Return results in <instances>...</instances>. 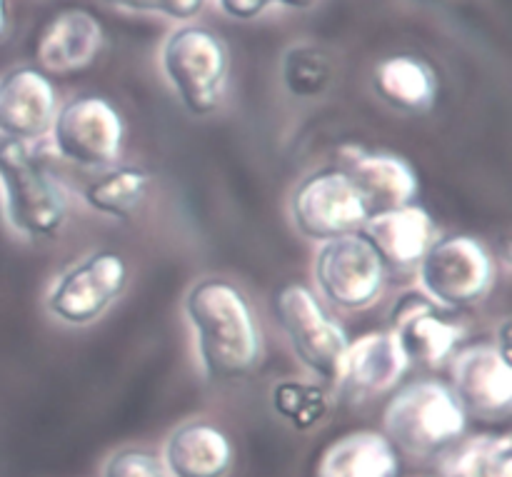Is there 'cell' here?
I'll return each instance as SVG.
<instances>
[{"mask_svg": "<svg viewBox=\"0 0 512 477\" xmlns=\"http://www.w3.org/2000/svg\"><path fill=\"white\" fill-rule=\"evenodd\" d=\"M273 308L300 363L333 385L350 343L343 325L330 318L318 295L300 283L280 288Z\"/></svg>", "mask_w": 512, "mask_h": 477, "instance_id": "8992f818", "label": "cell"}, {"mask_svg": "<svg viewBox=\"0 0 512 477\" xmlns=\"http://www.w3.org/2000/svg\"><path fill=\"white\" fill-rule=\"evenodd\" d=\"M468 423L448 383L435 378L403 385L383 410V435L400 455L415 460L440 458L468 435Z\"/></svg>", "mask_w": 512, "mask_h": 477, "instance_id": "7a4b0ae2", "label": "cell"}, {"mask_svg": "<svg viewBox=\"0 0 512 477\" xmlns=\"http://www.w3.org/2000/svg\"><path fill=\"white\" fill-rule=\"evenodd\" d=\"M128 280V260L113 250H100L55 280L45 298V308L60 323L85 328L93 325L125 293Z\"/></svg>", "mask_w": 512, "mask_h": 477, "instance_id": "ba28073f", "label": "cell"}, {"mask_svg": "<svg viewBox=\"0 0 512 477\" xmlns=\"http://www.w3.org/2000/svg\"><path fill=\"white\" fill-rule=\"evenodd\" d=\"M290 213L300 235L318 243L360 233L363 223L370 218L368 205L363 203L358 190L333 165L310 173L295 188Z\"/></svg>", "mask_w": 512, "mask_h": 477, "instance_id": "30bf717a", "label": "cell"}, {"mask_svg": "<svg viewBox=\"0 0 512 477\" xmlns=\"http://www.w3.org/2000/svg\"><path fill=\"white\" fill-rule=\"evenodd\" d=\"M150 175L140 168H113L83 188V200L95 213L128 220L138 213L150 190Z\"/></svg>", "mask_w": 512, "mask_h": 477, "instance_id": "7402d4cb", "label": "cell"}, {"mask_svg": "<svg viewBox=\"0 0 512 477\" xmlns=\"http://www.w3.org/2000/svg\"><path fill=\"white\" fill-rule=\"evenodd\" d=\"M413 368L390 330H375L350 340L333 388L340 400L363 405L393 393Z\"/></svg>", "mask_w": 512, "mask_h": 477, "instance_id": "7c38bea8", "label": "cell"}, {"mask_svg": "<svg viewBox=\"0 0 512 477\" xmlns=\"http://www.w3.org/2000/svg\"><path fill=\"white\" fill-rule=\"evenodd\" d=\"M160 65L188 113L203 118L220 108L230 73V53L218 33L205 25L173 30L160 50Z\"/></svg>", "mask_w": 512, "mask_h": 477, "instance_id": "277c9868", "label": "cell"}, {"mask_svg": "<svg viewBox=\"0 0 512 477\" xmlns=\"http://www.w3.org/2000/svg\"><path fill=\"white\" fill-rule=\"evenodd\" d=\"M390 333L398 340L410 365L443 368L463 343V328L440 313L425 293H405L390 313Z\"/></svg>", "mask_w": 512, "mask_h": 477, "instance_id": "5bb4252c", "label": "cell"}, {"mask_svg": "<svg viewBox=\"0 0 512 477\" xmlns=\"http://www.w3.org/2000/svg\"><path fill=\"white\" fill-rule=\"evenodd\" d=\"M313 273L320 295L335 308L350 313L378 303L388 278L383 260L360 233L343 235L320 245Z\"/></svg>", "mask_w": 512, "mask_h": 477, "instance_id": "9c48e42d", "label": "cell"}, {"mask_svg": "<svg viewBox=\"0 0 512 477\" xmlns=\"http://www.w3.org/2000/svg\"><path fill=\"white\" fill-rule=\"evenodd\" d=\"M425 295L445 308H473L495 288L498 268L483 240L455 233L435 238L418 265Z\"/></svg>", "mask_w": 512, "mask_h": 477, "instance_id": "5b68a950", "label": "cell"}, {"mask_svg": "<svg viewBox=\"0 0 512 477\" xmlns=\"http://www.w3.org/2000/svg\"><path fill=\"white\" fill-rule=\"evenodd\" d=\"M333 83V63L320 45L298 43L283 55V85L293 98H320Z\"/></svg>", "mask_w": 512, "mask_h": 477, "instance_id": "603a6c76", "label": "cell"}, {"mask_svg": "<svg viewBox=\"0 0 512 477\" xmlns=\"http://www.w3.org/2000/svg\"><path fill=\"white\" fill-rule=\"evenodd\" d=\"M278 5H285V8H293V10H305L315 3V0H275Z\"/></svg>", "mask_w": 512, "mask_h": 477, "instance_id": "f546056e", "label": "cell"}, {"mask_svg": "<svg viewBox=\"0 0 512 477\" xmlns=\"http://www.w3.org/2000/svg\"><path fill=\"white\" fill-rule=\"evenodd\" d=\"M160 460L170 477H228L235 465V448L218 425L188 420L168 435Z\"/></svg>", "mask_w": 512, "mask_h": 477, "instance_id": "ac0fdd59", "label": "cell"}, {"mask_svg": "<svg viewBox=\"0 0 512 477\" xmlns=\"http://www.w3.org/2000/svg\"><path fill=\"white\" fill-rule=\"evenodd\" d=\"M360 235L373 245L388 273L418 270L420 260L435 240V223L420 205L373 213L360 228Z\"/></svg>", "mask_w": 512, "mask_h": 477, "instance_id": "e0dca14e", "label": "cell"}, {"mask_svg": "<svg viewBox=\"0 0 512 477\" xmlns=\"http://www.w3.org/2000/svg\"><path fill=\"white\" fill-rule=\"evenodd\" d=\"M498 338L500 340L495 345H498L500 353L508 355V358H510V320H503V325H500V335H498Z\"/></svg>", "mask_w": 512, "mask_h": 477, "instance_id": "f1b7e54d", "label": "cell"}, {"mask_svg": "<svg viewBox=\"0 0 512 477\" xmlns=\"http://www.w3.org/2000/svg\"><path fill=\"white\" fill-rule=\"evenodd\" d=\"M455 400L468 420L503 423L512 413V365L495 343H475L448 360Z\"/></svg>", "mask_w": 512, "mask_h": 477, "instance_id": "8fae6325", "label": "cell"}, {"mask_svg": "<svg viewBox=\"0 0 512 477\" xmlns=\"http://www.w3.org/2000/svg\"><path fill=\"white\" fill-rule=\"evenodd\" d=\"M55 113L58 90L48 73L20 65L0 78V135L35 143L50 133Z\"/></svg>", "mask_w": 512, "mask_h": 477, "instance_id": "9a60e30c", "label": "cell"}, {"mask_svg": "<svg viewBox=\"0 0 512 477\" xmlns=\"http://www.w3.org/2000/svg\"><path fill=\"white\" fill-rule=\"evenodd\" d=\"M0 193L10 228L50 240L68 220V200L33 143L0 135Z\"/></svg>", "mask_w": 512, "mask_h": 477, "instance_id": "3957f363", "label": "cell"}, {"mask_svg": "<svg viewBox=\"0 0 512 477\" xmlns=\"http://www.w3.org/2000/svg\"><path fill=\"white\" fill-rule=\"evenodd\" d=\"M103 477H170L163 460L143 448H125L110 455L103 465Z\"/></svg>", "mask_w": 512, "mask_h": 477, "instance_id": "d4e9b609", "label": "cell"}, {"mask_svg": "<svg viewBox=\"0 0 512 477\" xmlns=\"http://www.w3.org/2000/svg\"><path fill=\"white\" fill-rule=\"evenodd\" d=\"M203 373L215 383L243 380L263 360V338L253 305L225 278H203L185 295Z\"/></svg>", "mask_w": 512, "mask_h": 477, "instance_id": "6da1fadb", "label": "cell"}, {"mask_svg": "<svg viewBox=\"0 0 512 477\" xmlns=\"http://www.w3.org/2000/svg\"><path fill=\"white\" fill-rule=\"evenodd\" d=\"M400 453L383 433L358 430L328 445L318 477H398Z\"/></svg>", "mask_w": 512, "mask_h": 477, "instance_id": "ffe728a7", "label": "cell"}, {"mask_svg": "<svg viewBox=\"0 0 512 477\" xmlns=\"http://www.w3.org/2000/svg\"><path fill=\"white\" fill-rule=\"evenodd\" d=\"M10 3L8 0H0V40H5V35L10 33Z\"/></svg>", "mask_w": 512, "mask_h": 477, "instance_id": "83f0119b", "label": "cell"}, {"mask_svg": "<svg viewBox=\"0 0 512 477\" xmlns=\"http://www.w3.org/2000/svg\"><path fill=\"white\" fill-rule=\"evenodd\" d=\"M333 168L353 183L370 215L413 205L420 193L418 173L403 155L348 143L335 150Z\"/></svg>", "mask_w": 512, "mask_h": 477, "instance_id": "4fadbf2b", "label": "cell"}, {"mask_svg": "<svg viewBox=\"0 0 512 477\" xmlns=\"http://www.w3.org/2000/svg\"><path fill=\"white\" fill-rule=\"evenodd\" d=\"M440 477H512L510 435H473L440 455Z\"/></svg>", "mask_w": 512, "mask_h": 477, "instance_id": "44dd1931", "label": "cell"}, {"mask_svg": "<svg viewBox=\"0 0 512 477\" xmlns=\"http://www.w3.org/2000/svg\"><path fill=\"white\" fill-rule=\"evenodd\" d=\"M50 133L60 158L80 168H110L123 150L125 120L110 100L78 95L60 105Z\"/></svg>", "mask_w": 512, "mask_h": 477, "instance_id": "52a82bcc", "label": "cell"}, {"mask_svg": "<svg viewBox=\"0 0 512 477\" xmlns=\"http://www.w3.org/2000/svg\"><path fill=\"white\" fill-rule=\"evenodd\" d=\"M373 90L390 108L403 113H425L438 98V73L418 55H390L375 65Z\"/></svg>", "mask_w": 512, "mask_h": 477, "instance_id": "d6986e66", "label": "cell"}, {"mask_svg": "<svg viewBox=\"0 0 512 477\" xmlns=\"http://www.w3.org/2000/svg\"><path fill=\"white\" fill-rule=\"evenodd\" d=\"M273 410L298 433L318 428L330 413V398L323 388L300 380H280L273 388Z\"/></svg>", "mask_w": 512, "mask_h": 477, "instance_id": "cb8c5ba5", "label": "cell"}, {"mask_svg": "<svg viewBox=\"0 0 512 477\" xmlns=\"http://www.w3.org/2000/svg\"><path fill=\"white\" fill-rule=\"evenodd\" d=\"M128 13H160L173 20H190L205 8V0H98Z\"/></svg>", "mask_w": 512, "mask_h": 477, "instance_id": "484cf974", "label": "cell"}, {"mask_svg": "<svg viewBox=\"0 0 512 477\" xmlns=\"http://www.w3.org/2000/svg\"><path fill=\"white\" fill-rule=\"evenodd\" d=\"M275 0H218L220 10L235 20H253L263 15Z\"/></svg>", "mask_w": 512, "mask_h": 477, "instance_id": "4316f807", "label": "cell"}, {"mask_svg": "<svg viewBox=\"0 0 512 477\" xmlns=\"http://www.w3.org/2000/svg\"><path fill=\"white\" fill-rule=\"evenodd\" d=\"M103 25L90 10L65 8L50 15L33 43L35 68L43 73H75L98 58L103 48Z\"/></svg>", "mask_w": 512, "mask_h": 477, "instance_id": "2e32d148", "label": "cell"}]
</instances>
